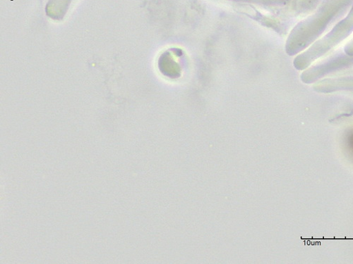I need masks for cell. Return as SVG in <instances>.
<instances>
[{"label": "cell", "mask_w": 353, "mask_h": 264, "mask_svg": "<svg viewBox=\"0 0 353 264\" xmlns=\"http://www.w3.org/2000/svg\"><path fill=\"white\" fill-rule=\"evenodd\" d=\"M72 0H49L46 14L52 19L61 20L66 14Z\"/></svg>", "instance_id": "cell-1"}, {"label": "cell", "mask_w": 353, "mask_h": 264, "mask_svg": "<svg viewBox=\"0 0 353 264\" xmlns=\"http://www.w3.org/2000/svg\"><path fill=\"white\" fill-rule=\"evenodd\" d=\"M349 142H350V145L352 148V149L353 150V134H352L350 137V139H349Z\"/></svg>", "instance_id": "cell-2"}]
</instances>
